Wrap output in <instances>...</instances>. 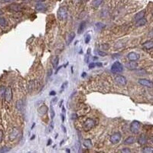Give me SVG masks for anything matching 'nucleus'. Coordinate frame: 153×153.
Segmentation results:
<instances>
[{"label":"nucleus","mask_w":153,"mask_h":153,"mask_svg":"<svg viewBox=\"0 0 153 153\" xmlns=\"http://www.w3.org/2000/svg\"><path fill=\"white\" fill-rule=\"evenodd\" d=\"M95 124H96V122H95L94 119L91 118H87L83 124V129L85 131H90L94 127Z\"/></svg>","instance_id":"obj_1"},{"label":"nucleus","mask_w":153,"mask_h":153,"mask_svg":"<svg viewBox=\"0 0 153 153\" xmlns=\"http://www.w3.org/2000/svg\"><path fill=\"white\" fill-rule=\"evenodd\" d=\"M140 128H141L140 122H139V121H137V120H134L130 124L129 129H130L131 133H133V134H137V133H139V132L140 131Z\"/></svg>","instance_id":"obj_2"},{"label":"nucleus","mask_w":153,"mask_h":153,"mask_svg":"<svg viewBox=\"0 0 153 153\" xmlns=\"http://www.w3.org/2000/svg\"><path fill=\"white\" fill-rule=\"evenodd\" d=\"M123 66L119 61H116L113 63V64L111 67V71L113 73H119L123 72Z\"/></svg>","instance_id":"obj_3"},{"label":"nucleus","mask_w":153,"mask_h":153,"mask_svg":"<svg viewBox=\"0 0 153 153\" xmlns=\"http://www.w3.org/2000/svg\"><path fill=\"white\" fill-rule=\"evenodd\" d=\"M57 18L60 20H64L67 18V9L64 6L61 7L57 11Z\"/></svg>","instance_id":"obj_4"},{"label":"nucleus","mask_w":153,"mask_h":153,"mask_svg":"<svg viewBox=\"0 0 153 153\" xmlns=\"http://www.w3.org/2000/svg\"><path fill=\"white\" fill-rule=\"evenodd\" d=\"M13 97V93H12V90L11 87H7L6 88V91H5L4 94V98L6 99V101L7 103H10Z\"/></svg>","instance_id":"obj_5"},{"label":"nucleus","mask_w":153,"mask_h":153,"mask_svg":"<svg viewBox=\"0 0 153 153\" xmlns=\"http://www.w3.org/2000/svg\"><path fill=\"white\" fill-rule=\"evenodd\" d=\"M115 81L118 85L120 87H123L125 85H126V83H127V80H126V78L122 75H118L116 77Z\"/></svg>","instance_id":"obj_6"},{"label":"nucleus","mask_w":153,"mask_h":153,"mask_svg":"<svg viewBox=\"0 0 153 153\" xmlns=\"http://www.w3.org/2000/svg\"><path fill=\"white\" fill-rule=\"evenodd\" d=\"M8 9L9 11L11 12H18L22 11V5L18 4V3H12L11 5H9L8 6Z\"/></svg>","instance_id":"obj_7"},{"label":"nucleus","mask_w":153,"mask_h":153,"mask_svg":"<svg viewBox=\"0 0 153 153\" xmlns=\"http://www.w3.org/2000/svg\"><path fill=\"white\" fill-rule=\"evenodd\" d=\"M121 138H122V135L120 133H115L110 137V142L113 144H117L120 142Z\"/></svg>","instance_id":"obj_8"},{"label":"nucleus","mask_w":153,"mask_h":153,"mask_svg":"<svg viewBox=\"0 0 153 153\" xmlns=\"http://www.w3.org/2000/svg\"><path fill=\"white\" fill-rule=\"evenodd\" d=\"M126 67L129 71H134L137 69L138 64H137V62L134 61H129V62L126 63Z\"/></svg>","instance_id":"obj_9"},{"label":"nucleus","mask_w":153,"mask_h":153,"mask_svg":"<svg viewBox=\"0 0 153 153\" xmlns=\"http://www.w3.org/2000/svg\"><path fill=\"white\" fill-rule=\"evenodd\" d=\"M139 83L141 84L142 86L147 87H152V86H153L152 81H151L150 80H148V79H145V78L139 79Z\"/></svg>","instance_id":"obj_10"},{"label":"nucleus","mask_w":153,"mask_h":153,"mask_svg":"<svg viewBox=\"0 0 153 153\" xmlns=\"http://www.w3.org/2000/svg\"><path fill=\"white\" fill-rule=\"evenodd\" d=\"M127 58L129 61H136L140 58V55L139 54L135 53V52H130L127 54Z\"/></svg>","instance_id":"obj_11"},{"label":"nucleus","mask_w":153,"mask_h":153,"mask_svg":"<svg viewBox=\"0 0 153 153\" xmlns=\"http://www.w3.org/2000/svg\"><path fill=\"white\" fill-rule=\"evenodd\" d=\"M19 135V131L17 129H13L12 133L9 134V139L11 141H13L15 139H16L18 138V136Z\"/></svg>","instance_id":"obj_12"},{"label":"nucleus","mask_w":153,"mask_h":153,"mask_svg":"<svg viewBox=\"0 0 153 153\" xmlns=\"http://www.w3.org/2000/svg\"><path fill=\"white\" fill-rule=\"evenodd\" d=\"M35 9L38 12H45L47 10V6L46 5L42 3V2H38L35 6Z\"/></svg>","instance_id":"obj_13"},{"label":"nucleus","mask_w":153,"mask_h":153,"mask_svg":"<svg viewBox=\"0 0 153 153\" xmlns=\"http://www.w3.org/2000/svg\"><path fill=\"white\" fill-rule=\"evenodd\" d=\"M47 111H48V108H47V107L45 106V105H42V106H41L38 109V113L41 116L45 115L47 113Z\"/></svg>","instance_id":"obj_14"},{"label":"nucleus","mask_w":153,"mask_h":153,"mask_svg":"<svg viewBox=\"0 0 153 153\" xmlns=\"http://www.w3.org/2000/svg\"><path fill=\"white\" fill-rule=\"evenodd\" d=\"M15 107H16L17 109L19 110L20 112H23L24 111V107H25V103L22 99L18 100V101L16 102V104H15Z\"/></svg>","instance_id":"obj_15"},{"label":"nucleus","mask_w":153,"mask_h":153,"mask_svg":"<svg viewBox=\"0 0 153 153\" xmlns=\"http://www.w3.org/2000/svg\"><path fill=\"white\" fill-rule=\"evenodd\" d=\"M138 142H139V144L142 145H145L147 142H148V138H147V136L145 135H141L139 137V139H138Z\"/></svg>","instance_id":"obj_16"},{"label":"nucleus","mask_w":153,"mask_h":153,"mask_svg":"<svg viewBox=\"0 0 153 153\" xmlns=\"http://www.w3.org/2000/svg\"><path fill=\"white\" fill-rule=\"evenodd\" d=\"M142 47L147 50H151L153 47V41L152 40L148 41L145 42L144 44H142Z\"/></svg>","instance_id":"obj_17"},{"label":"nucleus","mask_w":153,"mask_h":153,"mask_svg":"<svg viewBox=\"0 0 153 153\" xmlns=\"http://www.w3.org/2000/svg\"><path fill=\"white\" fill-rule=\"evenodd\" d=\"M145 10H142V11L139 12L138 13H137L135 15V17H134L135 21L136 22V21H138V20H139V19H141L142 18H144L145 17Z\"/></svg>","instance_id":"obj_18"},{"label":"nucleus","mask_w":153,"mask_h":153,"mask_svg":"<svg viewBox=\"0 0 153 153\" xmlns=\"http://www.w3.org/2000/svg\"><path fill=\"white\" fill-rule=\"evenodd\" d=\"M135 142V139L133 136H129L128 138H126L124 141V144L126 145H132Z\"/></svg>","instance_id":"obj_19"},{"label":"nucleus","mask_w":153,"mask_h":153,"mask_svg":"<svg viewBox=\"0 0 153 153\" xmlns=\"http://www.w3.org/2000/svg\"><path fill=\"white\" fill-rule=\"evenodd\" d=\"M75 35H76V34L74 32H71V33H70L69 35H68L67 39V45H69L73 41V40L75 38Z\"/></svg>","instance_id":"obj_20"},{"label":"nucleus","mask_w":153,"mask_h":153,"mask_svg":"<svg viewBox=\"0 0 153 153\" xmlns=\"http://www.w3.org/2000/svg\"><path fill=\"white\" fill-rule=\"evenodd\" d=\"M83 146L85 148H87V149H91L92 146H93V143L90 139H85L83 141Z\"/></svg>","instance_id":"obj_21"},{"label":"nucleus","mask_w":153,"mask_h":153,"mask_svg":"<svg viewBox=\"0 0 153 153\" xmlns=\"http://www.w3.org/2000/svg\"><path fill=\"white\" fill-rule=\"evenodd\" d=\"M146 23H147V20H146V18H141V19H139V20H138V21H136L135 25H136V26H143V25H145Z\"/></svg>","instance_id":"obj_22"},{"label":"nucleus","mask_w":153,"mask_h":153,"mask_svg":"<svg viewBox=\"0 0 153 153\" xmlns=\"http://www.w3.org/2000/svg\"><path fill=\"white\" fill-rule=\"evenodd\" d=\"M85 27H86V22H82L80 24V25H79V28H78V30H77L78 34H82L84 28H85Z\"/></svg>","instance_id":"obj_23"},{"label":"nucleus","mask_w":153,"mask_h":153,"mask_svg":"<svg viewBox=\"0 0 153 153\" xmlns=\"http://www.w3.org/2000/svg\"><path fill=\"white\" fill-rule=\"evenodd\" d=\"M103 0H93L92 6L94 8H97L103 3Z\"/></svg>","instance_id":"obj_24"},{"label":"nucleus","mask_w":153,"mask_h":153,"mask_svg":"<svg viewBox=\"0 0 153 153\" xmlns=\"http://www.w3.org/2000/svg\"><path fill=\"white\" fill-rule=\"evenodd\" d=\"M58 63H59V57L56 56L54 57L53 61H52V65H53V67L56 69L57 65H58Z\"/></svg>","instance_id":"obj_25"},{"label":"nucleus","mask_w":153,"mask_h":153,"mask_svg":"<svg viewBox=\"0 0 153 153\" xmlns=\"http://www.w3.org/2000/svg\"><path fill=\"white\" fill-rule=\"evenodd\" d=\"M7 25V21L4 17H2L0 15V26L1 27H6Z\"/></svg>","instance_id":"obj_26"},{"label":"nucleus","mask_w":153,"mask_h":153,"mask_svg":"<svg viewBox=\"0 0 153 153\" xmlns=\"http://www.w3.org/2000/svg\"><path fill=\"white\" fill-rule=\"evenodd\" d=\"M95 27H96V29L97 31H100V30H102L105 28V25L101 23V22H99V23H97L96 25H95Z\"/></svg>","instance_id":"obj_27"},{"label":"nucleus","mask_w":153,"mask_h":153,"mask_svg":"<svg viewBox=\"0 0 153 153\" xmlns=\"http://www.w3.org/2000/svg\"><path fill=\"white\" fill-rule=\"evenodd\" d=\"M142 152L143 153H152L153 149L152 147H144L143 149H142Z\"/></svg>","instance_id":"obj_28"},{"label":"nucleus","mask_w":153,"mask_h":153,"mask_svg":"<svg viewBox=\"0 0 153 153\" xmlns=\"http://www.w3.org/2000/svg\"><path fill=\"white\" fill-rule=\"evenodd\" d=\"M5 91H6V88H5V87H0V99H2L4 97Z\"/></svg>","instance_id":"obj_29"},{"label":"nucleus","mask_w":153,"mask_h":153,"mask_svg":"<svg viewBox=\"0 0 153 153\" xmlns=\"http://www.w3.org/2000/svg\"><path fill=\"white\" fill-rule=\"evenodd\" d=\"M11 148H8V147H2L0 148V152H8L10 151Z\"/></svg>","instance_id":"obj_30"},{"label":"nucleus","mask_w":153,"mask_h":153,"mask_svg":"<svg viewBox=\"0 0 153 153\" xmlns=\"http://www.w3.org/2000/svg\"><path fill=\"white\" fill-rule=\"evenodd\" d=\"M54 116H55V113H54L53 106L51 105V119H53L54 118Z\"/></svg>","instance_id":"obj_31"},{"label":"nucleus","mask_w":153,"mask_h":153,"mask_svg":"<svg viewBox=\"0 0 153 153\" xmlns=\"http://www.w3.org/2000/svg\"><path fill=\"white\" fill-rule=\"evenodd\" d=\"M97 53L99 54V56H102V57H105V56L107 55V54L106 53V52H103L102 51H97Z\"/></svg>","instance_id":"obj_32"},{"label":"nucleus","mask_w":153,"mask_h":153,"mask_svg":"<svg viewBox=\"0 0 153 153\" xmlns=\"http://www.w3.org/2000/svg\"><path fill=\"white\" fill-rule=\"evenodd\" d=\"M67 84H68V82H64V83L62 84V86H61V92H62V91H64V89L67 87Z\"/></svg>","instance_id":"obj_33"},{"label":"nucleus","mask_w":153,"mask_h":153,"mask_svg":"<svg viewBox=\"0 0 153 153\" xmlns=\"http://www.w3.org/2000/svg\"><path fill=\"white\" fill-rule=\"evenodd\" d=\"M53 129H54V122H53V121H51L50 125H49V132H50V133L53 131Z\"/></svg>","instance_id":"obj_34"},{"label":"nucleus","mask_w":153,"mask_h":153,"mask_svg":"<svg viewBox=\"0 0 153 153\" xmlns=\"http://www.w3.org/2000/svg\"><path fill=\"white\" fill-rule=\"evenodd\" d=\"M90 35H86V37H85V43L88 44L90 42Z\"/></svg>","instance_id":"obj_35"},{"label":"nucleus","mask_w":153,"mask_h":153,"mask_svg":"<svg viewBox=\"0 0 153 153\" xmlns=\"http://www.w3.org/2000/svg\"><path fill=\"white\" fill-rule=\"evenodd\" d=\"M121 152L123 153H129V152H131V150L129 149H128V148H125V149H123Z\"/></svg>","instance_id":"obj_36"},{"label":"nucleus","mask_w":153,"mask_h":153,"mask_svg":"<svg viewBox=\"0 0 153 153\" xmlns=\"http://www.w3.org/2000/svg\"><path fill=\"white\" fill-rule=\"evenodd\" d=\"M3 139V131L2 129H0V143L2 142Z\"/></svg>","instance_id":"obj_37"},{"label":"nucleus","mask_w":153,"mask_h":153,"mask_svg":"<svg viewBox=\"0 0 153 153\" xmlns=\"http://www.w3.org/2000/svg\"><path fill=\"white\" fill-rule=\"evenodd\" d=\"M95 67H96V64H95V63H94V62H92L91 64H89V68H90V69H92V68H94Z\"/></svg>","instance_id":"obj_38"},{"label":"nucleus","mask_w":153,"mask_h":153,"mask_svg":"<svg viewBox=\"0 0 153 153\" xmlns=\"http://www.w3.org/2000/svg\"><path fill=\"white\" fill-rule=\"evenodd\" d=\"M49 95H50V96H54V95H56V92L55 91H51L50 92V93H49Z\"/></svg>","instance_id":"obj_39"},{"label":"nucleus","mask_w":153,"mask_h":153,"mask_svg":"<svg viewBox=\"0 0 153 153\" xmlns=\"http://www.w3.org/2000/svg\"><path fill=\"white\" fill-rule=\"evenodd\" d=\"M61 120H62V123L64 122V114H61Z\"/></svg>","instance_id":"obj_40"},{"label":"nucleus","mask_w":153,"mask_h":153,"mask_svg":"<svg viewBox=\"0 0 153 153\" xmlns=\"http://www.w3.org/2000/svg\"><path fill=\"white\" fill-rule=\"evenodd\" d=\"M57 97H54L53 99H52V101H51V103H57Z\"/></svg>","instance_id":"obj_41"},{"label":"nucleus","mask_w":153,"mask_h":153,"mask_svg":"<svg viewBox=\"0 0 153 153\" xmlns=\"http://www.w3.org/2000/svg\"><path fill=\"white\" fill-rule=\"evenodd\" d=\"M47 142H48L47 143V146H49L50 145H51V143H52V140H51V139H48V141H47Z\"/></svg>","instance_id":"obj_42"},{"label":"nucleus","mask_w":153,"mask_h":153,"mask_svg":"<svg viewBox=\"0 0 153 153\" xmlns=\"http://www.w3.org/2000/svg\"><path fill=\"white\" fill-rule=\"evenodd\" d=\"M61 127L63 128V130H64V133H66V132H67V130H66V128L64 127V126H63V125H61Z\"/></svg>","instance_id":"obj_43"},{"label":"nucleus","mask_w":153,"mask_h":153,"mask_svg":"<svg viewBox=\"0 0 153 153\" xmlns=\"http://www.w3.org/2000/svg\"><path fill=\"white\" fill-rule=\"evenodd\" d=\"M96 64V66H99V67H101L102 66V64L101 63H97V64Z\"/></svg>","instance_id":"obj_44"},{"label":"nucleus","mask_w":153,"mask_h":153,"mask_svg":"<svg viewBox=\"0 0 153 153\" xmlns=\"http://www.w3.org/2000/svg\"><path fill=\"white\" fill-rule=\"evenodd\" d=\"M5 2H12V1H14V0H4Z\"/></svg>","instance_id":"obj_45"},{"label":"nucleus","mask_w":153,"mask_h":153,"mask_svg":"<svg viewBox=\"0 0 153 153\" xmlns=\"http://www.w3.org/2000/svg\"><path fill=\"white\" fill-rule=\"evenodd\" d=\"M63 102H64V100H63V99H62V100H61V101L60 102V105H59V107H61V105H62V103H63Z\"/></svg>","instance_id":"obj_46"},{"label":"nucleus","mask_w":153,"mask_h":153,"mask_svg":"<svg viewBox=\"0 0 153 153\" xmlns=\"http://www.w3.org/2000/svg\"><path fill=\"white\" fill-rule=\"evenodd\" d=\"M44 1H45V0H37V2H42Z\"/></svg>","instance_id":"obj_47"},{"label":"nucleus","mask_w":153,"mask_h":153,"mask_svg":"<svg viewBox=\"0 0 153 153\" xmlns=\"http://www.w3.org/2000/svg\"><path fill=\"white\" fill-rule=\"evenodd\" d=\"M2 14H3V12L2 11V10H1V9H0V15H2Z\"/></svg>","instance_id":"obj_48"},{"label":"nucleus","mask_w":153,"mask_h":153,"mask_svg":"<svg viewBox=\"0 0 153 153\" xmlns=\"http://www.w3.org/2000/svg\"><path fill=\"white\" fill-rule=\"evenodd\" d=\"M66 152H70V149H66Z\"/></svg>","instance_id":"obj_49"},{"label":"nucleus","mask_w":153,"mask_h":153,"mask_svg":"<svg viewBox=\"0 0 153 153\" xmlns=\"http://www.w3.org/2000/svg\"><path fill=\"white\" fill-rule=\"evenodd\" d=\"M86 75V73H83V77H84Z\"/></svg>","instance_id":"obj_50"}]
</instances>
